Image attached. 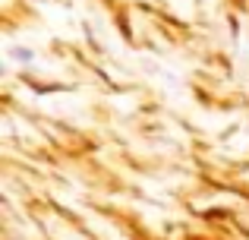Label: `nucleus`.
Returning a JSON list of instances; mask_svg holds the SVG:
<instances>
[{
  "label": "nucleus",
  "mask_w": 249,
  "mask_h": 240,
  "mask_svg": "<svg viewBox=\"0 0 249 240\" xmlns=\"http://www.w3.org/2000/svg\"><path fill=\"white\" fill-rule=\"evenodd\" d=\"M6 54H10L13 60H19V63H32V60H35V51H32V48H19V44H13Z\"/></svg>",
  "instance_id": "obj_1"
}]
</instances>
